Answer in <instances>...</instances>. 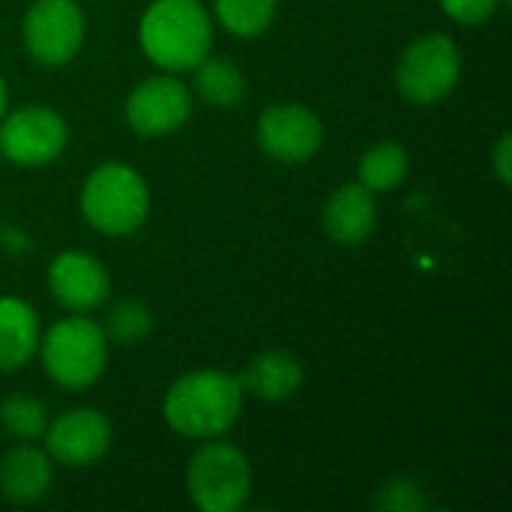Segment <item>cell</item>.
Returning <instances> with one entry per match:
<instances>
[{
	"label": "cell",
	"instance_id": "4",
	"mask_svg": "<svg viewBox=\"0 0 512 512\" xmlns=\"http://www.w3.org/2000/svg\"><path fill=\"white\" fill-rule=\"evenodd\" d=\"M45 375L66 390L90 387L108 363L105 330L90 318L57 321L39 342Z\"/></svg>",
	"mask_w": 512,
	"mask_h": 512
},
{
	"label": "cell",
	"instance_id": "26",
	"mask_svg": "<svg viewBox=\"0 0 512 512\" xmlns=\"http://www.w3.org/2000/svg\"><path fill=\"white\" fill-rule=\"evenodd\" d=\"M0 162H3V153H0Z\"/></svg>",
	"mask_w": 512,
	"mask_h": 512
},
{
	"label": "cell",
	"instance_id": "16",
	"mask_svg": "<svg viewBox=\"0 0 512 512\" xmlns=\"http://www.w3.org/2000/svg\"><path fill=\"white\" fill-rule=\"evenodd\" d=\"M39 348V321L21 297H0V372L21 369Z\"/></svg>",
	"mask_w": 512,
	"mask_h": 512
},
{
	"label": "cell",
	"instance_id": "25",
	"mask_svg": "<svg viewBox=\"0 0 512 512\" xmlns=\"http://www.w3.org/2000/svg\"><path fill=\"white\" fill-rule=\"evenodd\" d=\"M3 114H6V84L0 78V120H3Z\"/></svg>",
	"mask_w": 512,
	"mask_h": 512
},
{
	"label": "cell",
	"instance_id": "8",
	"mask_svg": "<svg viewBox=\"0 0 512 512\" xmlns=\"http://www.w3.org/2000/svg\"><path fill=\"white\" fill-rule=\"evenodd\" d=\"M24 48L42 66H66L84 42V12L75 0H36L24 15Z\"/></svg>",
	"mask_w": 512,
	"mask_h": 512
},
{
	"label": "cell",
	"instance_id": "14",
	"mask_svg": "<svg viewBox=\"0 0 512 512\" xmlns=\"http://www.w3.org/2000/svg\"><path fill=\"white\" fill-rule=\"evenodd\" d=\"M51 456L18 444L0 459V495L12 504H36L51 489Z\"/></svg>",
	"mask_w": 512,
	"mask_h": 512
},
{
	"label": "cell",
	"instance_id": "6",
	"mask_svg": "<svg viewBox=\"0 0 512 512\" xmlns=\"http://www.w3.org/2000/svg\"><path fill=\"white\" fill-rule=\"evenodd\" d=\"M459 72L462 57L456 42L444 33H426L402 51L396 63V84L408 102L432 105L456 87Z\"/></svg>",
	"mask_w": 512,
	"mask_h": 512
},
{
	"label": "cell",
	"instance_id": "18",
	"mask_svg": "<svg viewBox=\"0 0 512 512\" xmlns=\"http://www.w3.org/2000/svg\"><path fill=\"white\" fill-rule=\"evenodd\" d=\"M408 174V153L396 141H381L369 147L357 165V177L369 192H390Z\"/></svg>",
	"mask_w": 512,
	"mask_h": 512
},
{
	"label": "cell",
	"instance_id": "9",
	"mask_svg": "<svg viewBox=\"0 0 512 512\" xmlns=\"http://www.w3.org/2000/svg\"><path fill=\"white\" fill-rule=\"evenodd\" d=\"M192 114V93L171 75L144 78L126 99V123L141 138L177 132Z\"/></svg>",
	"mask_w": 512,
	"mask_h": 512
},
{
	"label": "cell",
	"instance_id": "1",
	"mask_svg": "<svg viewBox=\"0 0 512 512\" xmlns=\"http://www.w3.org/2000/svg\"><path fill=\"white\" fill-rule=\"evenodd\" d=\"M243 408V387L225 372H189L171 384L162 402L165 423L186 438L210 441L225 435Z\"/></svg>",
	"mask_w": 512,
	"mask_h": 512
},
{
	"label": "cell",
	"instance_id": "3",
	"mask_svg": "<svg viewBox=\"0 0 512 512\" xmlns=\"http://www.w3.org/2000/svg\"><path fill=\"white\" fill-rule=\"evenodd\" d=\"M147 210H150L147 183L135 168L123 162L99 165L84 180L81 213L99 234L126 237L144 225Z\"/></svg>",
	"mask_w": 512,
	"mask_h": 512
},
{
	"label": "cell",
	"instance_id": "20",
	"mask_svg": "<svg viewBox=\"0 0 512 512\" xmlns=\"http://www.w3.org/2000/svg\"><path fill=\"white\" fill-rule=\"evenodd\" d=\"M0 426L18 441H36L48 429V411L33 396H9L0 405Z\"/></svg>",
	"mask_w": 512,
	"mask_h": 512
},
{
	"label": "cell",
	"instance_id": "19",
	"mask_svg": "<svg viewBox=\"0 0 512 512\" xmlns=\"http://www.w3.org/2000/svg\"><path fill=\"white\" fill-rule=\"evenodd\" d=\"M276 6L279 0H213L219 24L240 39L261 36L276 18Z\"/></svg>",
	"mask_w": 512,
	"mask_h": 512
},
{
	"label": "cell",
	"instance_id": "2",
	"mask_svg": "<svg viewBox=\"0 0 512 512\" xmlns=\"http://www.w3.org/2000/svg\"><path fill=\"white\" fill-rule=\"evenodd\" d=\"M141 51L168 72L195 69L213 42V24L198 0H156L138 24Z\"/></svg>",
	"mask_w": 512,
	"mask_h": 512
},
{
	"label": "cell",
	"instance_id": "22",
	"mask_svg": "<svg viewBox=\"0 0 512 512\" xmlns=\"http://www.w3.org/2000/svg\"><path fill=\"white\" fill-rule=\"evenodd\" d=\"M375 507L381 510H396V512H411L423 510L426 507V498H423V489L411 480H393L381 489V495L375 498Z\"/></svg>",
	"mask_w": 512,
	"mask_h": 512
},
{
	"label": "cell",
	"instance_id": "7",
	"mask_svg": "<svg viewBox=\"0 0 512 512\" xmlns=\"http://www.w3.org/2000/svg\"><path fill=\"white\" fill-rule=\"evenodd\" d=\"M66 120L48 105H24L0 120V153L3 159L36 168L54 162L66 147Z\"/></svg>",
	"mask_w": 512,
	"mask_h": 512
},
{
	"label": "cell",
	"instance_id": "10",
	"mask_svg": "<svg viewBox=\"0 0 512 512\" xmlns=\"http://www.w3.org/2000/svg\"><path fill=\"white\" fill-rule=\"evenodd\" d=\"M45 453L66 468H90L111 447V423L93 408H75L60 414L45 429Z\"/></svg>",
	"mask_w": 512,
	"mask_h": 512
},
{
	"label": "cell",
	"instance_id": "5",
	"mask_svg": "<svg viewBox=\"0 0 512 512\" xmlns=\"http://www.w3.org/2000/svg\"><path fill=\"white\" fill-rule=\"evenodd\" d=\"M186 489L201 512H237L252 492L249 462L234 444H204L189 462Z\"/></svg>",
	"mask_w": 512,
	"mask_h": 512
},
{
	"label": "cell",
	"instance_id": "12",
	"mask_svg": "<svg viewBox=\"0 0 512 512\" xmlns=\"http://www.w3.org/2000/svg\"><path fill=\"white\" fill-rule=\"evenodd\" d=\"M48 291L60 306L72 312H90L105 303L111 279L102 261L87 252L66 249L48 264Z\"/></svg>",
	"mask_w": 512,
	"mask_h": 512
},
{
	"label": "cell",
	"instance_id": "11",
	"mask_svg": "<svg viewBox=\"0 0 512 512\" xmlns=\"http://www.w3.org/2000/svg\"><path fill=\"white\" fill-rule=\"evenodd\" d=\"M321 141H324L321 120L303 105L294 102L273 105L258 117V144L276 162L285 165L306 162L318 153Z\"/></svg>",
	"mask_w": 512,
	"mask_h": 512
},
{
	"label": "cell",
	"instance_id": "17",
	"mask_svg": "<svg viewBox=\"0 0 512 512\" xmlns=\"http://www.w3.org/2000/svg\"><path fill=\"white\" fill-rule=\"evenodd\" d=\"M195 93L213 108H234L246 96V78L231 60L207 54L195 66Z\"/></svg>",
	"mask_w": 512,
	"mask_h": 512
},
{
	"label": "cell",
	"instance_id": "23",
	"mask_svg": "<svg viewBox=\"0 0 512 512\" xmlns=\"http://www.w3.org/2000/svg\"><path fill=\"white\" fill-rule=\"evenodd\" d=\"M441 9L456 24H483L498 9V0H441Z\"/></svg>",
	"mask_w": 512,
	"mask_h": 512
},
{
	"label": "cell",
	"instance_id": "24",
	"mask_svg": "<svg viewBox=\"0 0 512 512\" xmlns=\"http://www.w3.org/2000/svg\"><path fill=\"white\" fill-rule=\"evenodd\" d=\"M492 168H495L498 180H501L504 186H510L512 183V135L510 132H504V135H501V141H498V147H495V153H492Z\"/></svg>",
	"mask_w": 512,
	"mask_h": 512
},
{
	"label": "cell",
	"instance_id": "15",
	"mask_svg": "<svg viewBox=\"0 0 512 512\" xmlns=\"http://www.w3.org/2000/svg\"><path fill=\"white\" fill-rule=\"evenodd\" d=\"M243 393H252L264 402H285L303 387V366L288 351H267L258 354L240 375Z\"/></svg>",
	"mask_w": 512,
	"mask_h": 512
},
{
	"label": "cell",
	"instance_id": "21",
	"mask_svg": "<svg viewBox=\"0 0 512 512\" xmlns=\"http://www.w3.org/2000/svg\"><path fill=\"white\" fill-rule=\"evenodd\" d=\"M105 339L117 345H135L150 336L153 330V315L144 303L138 300H120L108 309L105 315Z\"/></svg>",
	"mask_w": 512,
	"mask_h": 512
},
{
	"label": "cell",
	"instance_id": "13",
	"mask_svg": "<svg viewBox=\"0 0 512 512\" xmlns=\"http://www.w3.org/2000/svg\"><path fill=\"white\" fill-rule=\"evenodd\" d=\"M378 207L363 183L339 186L324 204V231L342 246H357L375 231Z\"/></svg>",
	"mask_w": 512,
	"mask_h": 512
}]
</instances>
